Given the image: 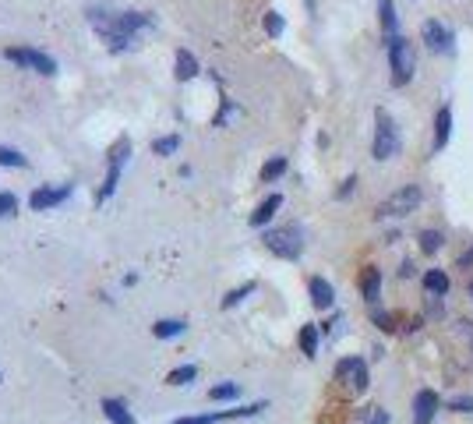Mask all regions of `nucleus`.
<instances>
[{"instance_id":"f257e3e1","label":"nucleus","mask_w":473,"mask_h":424,"mask_svg":"<svg viewBox=\"0 0 473 424\" xmlns=\"http://www.w3.org/2000/svg\"><path fill=\"white\" fill-rule=\"evenodd\" d=\"M395 152H399V127H395V120L388 117V110H378V113H375V142H371V156H375L378 163H388Z\"/></svg>"},{"instance_id":"f03ea898","label":"nucleus","mask_w":473,"mask_h":424,"mask_svg":"<svg viewBox=\"0 0 473 424\" xmlns=\"http://www.w3.org/2000/svg\"><path fill=\"white\" fill-rule=\"evenodd\" d=\"M420 188L417 184H406V188H399V191H392L385 202H378V209H375V216L378 219H392V216H406V212H413L417 206H420Z\"/></svg>"},{"instance_id":"7ed1b4c3","label":"nucleus","mask_w":473,"mask_h":424,"mask_svg":"<svg viewBox=\"0 0 473 424\" xmlns=\"http://www.w3.org/2000/svg\"><path fill=\"white\" fill-rule=\"evenodd\" d=\"M265 248L280 258H300L304 251V233L297 226H280V230H269L265 233Z\"/></svg>"},{"instance_id":"20e7f679","label":"nucleus","mask_w":473,"mask_h":424,"mask_svg":"<svg viewBox=\"0 0 473 424\" xmlns=\"http://www.w3.org/2000/svg\"><path fill=\"white\" fill-rule=\"evenodd\" d=\"M385 46H388V64H392L395 85L410 82V78H413V50H410V43H406L403 36H392Z\"/></svg>"},{"instance_id":"39448f33","label":"nucleus","mask_w":473,"mask_h":424,"mask_svg":"<svg viewBox=\"0 0 473 424\" xmlns=\"http://www.w3.org/2000/svg\"><path fill=\"white\" fill-rule=\"evenodd\" d=\"M7 60H14V64H21V68H28L36 75H46V78L57 75V60L46 57L43 50H32V46H11L7 50Z\"/></svg>"},{"instance_id":"423d86ee","label":"nucleus","mask_w":473,"mask_h":424,"mask_svg":"<svg viewBox=\"0 0 473 424\" xmlns=\"http://www.w3.org/2000/svg\"><path fill=\"white\" fill-rule=\"evenodd\" d=\"M127 152H131V142H127V138H120V142L110 149V174H106V184H102V191H99V202H106V198L117 191V181H120V170H124V163H127Z\"/></svg>"},{"instance_id":"0eeeda50","label":"nucleus","mask_w":473,"mask_h":424,"mask_svg":"<svg viewBox=\"0 0 473 424\" xmlns=\"http://www.w3.org/2000/svg\"><path fill=\"white\" fill-rule=\"evenodd\" d=\"M420 39H424V43H427V50H435V53H449V50H452V43H456L452 28H449V25H442V21H435V18H427V21L420 25Z\"/></svg>"},{"instance_id":"6e6552de","label":"nucleus","mask_w":473,"mask_h":424,"mask_svg":"<svg viewBox=\"0 0 473 424\" xmlns=\"http://www.w3.org/2000/svg\"><path fill=\"white\" fill-rule=\"evenodd\" d=\"M435 414H438V396H435V389H420V393L413 396V424H431Z\"/></svg>"},{"instance_id":"1a4fd4ad","label":"nucleus","mask_w":473,"mask_h":424,"mask_svg":"<svg viewBox=\"0 0 473 424\" xmlns=\"http://www.w3.org/2000/svg\"><path fill=\"white\" fill-rule=\"evenodd\" d=\"M265 410V403H255V407H237V410H223V414H198V418H181L174 424H216V421H226V418H251Z\"/></svg>"},{"instance_id":"9d476101","label":"nucleus","mask_w":473,"mask_h":424,"mask_svg":"<svg viewBox=\"0 0 473 424\" xmlns=\"http://www.w3.org/2000/svg\"><path fill=\"white\" fill-rule=\"evenodd\" d=\"M307 290H311V304H314V308H332V304H336V290H332V283H329V280L311 276Z\"/></svg>"},{"instance_id":"9b49d317","label":"nucleus","mask_w":473,"mask_h":424,"mask_svg":"<svg viewBox=\"0 0 473 424\" xmlns=\"http://www.w3.org/2000/svg\"><path fill=\"white\" fill-rule=\"evenodd\" d=\"M339 375H350V378H354V393H364V389H368V382H371V375H368V364H364L361 357H350V361H343V364H339Z\"/></svg>"},{"instance_id":"f8f14e48","label":"nucleus","mask_w":473,"mask_h":424,"mask_svg":"<svg viewBox=\"0 0 473 424\" xmlns=\"http://www.w3.org/2000/svg\"><path fill=\"white\" fill-rule=\"evenodd\" d=\"M71 195V188H39V191H32V198H28V206L36 212L50 209V206H57V202H64Z\"/></svg>"},{"instance_id":"ddd939ff","label":"nucleus","mask_w":473,"mask_h":424,"mask_svg":"<svg viewBox=\"0 0 473 424\" xmlns=\"http://www.w3.org/2000/svg\"><path fill=\"white\" fill-rule=\"evenodd\" d=\"M361 294H364V301L368 304H375L381 294V272L375 269V265H368L364 272H361Z\"/></svg>"},{"instance_id":"4468645a","label":"nucleus","mask_w":473,"mask_h":424,"mask_svg":"<svg viewBox=\"0 0 473 424\" xmlns=\"http://www.w3.org/2000/svg\"><path fill=\"white\" fill-rule=\"evenodd\" d=\"M449 131H452V110H449V106H442V110H438V117H435V149H445Z\"/></svg>"},{"instance_id":"2eb2a0df","label":"nucleus","mask_w":473,"mask_h":424,"mask_svg":"<svg viewBox=\"0 0 473 424\" xmlns=\"http://www.w3.org/2000/svg\"><path fill=\"white\" fill-rule=\"evenodd\" d=\"M378 14H381V28H385V39L399 36V14H395L392 0H378Z\"/></svg>"},{"instance_id":"dca6fc26","label":"nucleus","mask_w":473,"mask_h":424,"mask_svg":"<svg viewBox=\"0 0 473 424\" xmlns=\"http://www.w3.org/2000/svg\"><path fill=\"white\" fill-rule=\"evenodd\" d=\"M280 206H283V198H280V195H269V198H265L258 209L251 212V226H265V223L276 216V209H280Z\"/></svg>"},{"instance_id":"f3484780","label":"nucleus","mask_w":473,"mask_h":424,"mask_svg":"<svg viewBox=\"0 0 473 424\" xmlns=\"http://www.w3.org/2000/svg\"><path fill=\"white\" fill-rule=\"evenodd\" d=\"M102 414L110 418V424H134V418L127 414V407L120 400H102Z\"/></svg>"},{"instance_id":"a211bd4d","label":"nucleus","mask_w":473,"mask_h":424,"mask_svg":"<svg viewBox=\"0 0 473 424\" xmlns=\"http://www.w3.org/2000/svg\"><path fill=\"white\" fill-rule=\"evenodd\" d=\"M198 71H201V68H198L194 53H188V50H177V78H181V82H191Z\"/></svg>"},{"instance_id":"6ab92c4d","label":"nucleus","mask_w":473,"mask_h":424,"mask_svg":"<svg viewBox=\"0 0 473 424\" xmlns=\"http://www.w3.org/2000/svg\"><path fill=\"white\" fill-rule=\"evenodd\" d=\"M188 325L181 322V318H163V322H156L152 325V336H159V339H174V336H181Z\"/></svg>"},{"instance_id":"aec40b11","label":"nucleus","mask_w":473,"mask_h":424,"mask_svg":"<svg viewBox=\"0 0 473 424\" xmlns=\"http://www.w3.org/2000/svg\"><path fill=\"white\" fill-rule=\"evenodd\" d=\"M424 287L431 290V294H449V276L442 272V269H431V272H424Z\"/></svg>"},{"instance_id":"412c9836","label":"nucleus","mask_w":473,"mask_h":424,"mask_svg":"<svg viewBox=\"0 0 473 424\" xmlns=\"http://www.w3.org/2000/svg\"><path fill=\"white\" fill-rule=\"evenodd\" d=\"M300 350H304L307 357L318 354V325H304V329H300Z\"/></svg>"},{"instance_id":"4be33fe9","label":"nucleus","mask_w":473,"mask_h":424,"mask_svg":"<svg viewBox=\"0 0 473 424\" xmlns=\"http://www.w3.org/2000/svg\"><path fill=\"white\" fill-rule=\"evenodd\" d=\"M445 244V237H442V230H424L420 233V251H427V255H435L438 248Z\"/></svg>"},{"instance_id":"5701e85b","label":"nucleus","mask_w":473,"mask_h":424,"mask_svg":"<svg viewBox=\"0 0 473 424\" xmlns=\"http://www.w3.org/2000/svg\"><path fill=\"white\" fill-rule=\"evenodd\" d=\"M177 149H181V138H177V134H170V138H156V142H152V152H156V156H174Z\"/></svg>"},{"instance_id":"b1692460","label":"nucleus","mask_w":473,"mask_h":424,"mask_svg":"<svg viewBox=\"0 0 473 424\" xmlns=\"http://www.w3.org/2000/svg\"><path fill=\"white\" fill-rule=\"evenodd\" d=\"M194 375H198V368H194V364H184V368H174V371L166 375V382H170V386H188Z\"/></svg>"},{"instance_id":"393cba45","label":"nucleus","mask_w":473,"mask_h":424,"mask_svg":"<svg viewBox=\"0 0 473 424\" xmlns=\"http://www.w3.org/2000/svg\"><path fill=\"white\" fill-rule=\"evenodd\" d=\"M286 174V159L283 156H276V159H269L265 166H262V181H276V177H283Z\"/></svg>"},{"instance_id":"a878e982","label":"nucleus","mask_w":473,"mask_h":424,"mask_svg":"<svg viewBox=\"0 0 473 424\" xmlns=\"http://www.w3.org/2000/svg\"><path fill=\"white\" fill-rule=\"evenodd\" d=\"M237 396H240V386L237 382H226V386L208 389V400H237Z\"/></svg>"},{"instance_id":"bb28decb","label":"nucleus","mask_w":473,"mask_h":424,"mask_svg":"<svg viewBox=\"0 0 473 424\" xmlns=\"http://www.w3.org/2000/svg\"><path fill=\"white\" fill-rule=\"evenodd\" d=\"M248 294H255V283H244V287H237V290H230L226 297H223V308H233V304H240Z\"/></svg>"},{"instance_id":"cd10ccee","label":"nucleus","mask_w":473,"mask_h":424,"mask_svg":"<svg viewBox=\"0 0 473 424\" xmlns=\"http://www.w3.org/2000/svg\"><path fill=\"white\" fill-rule=\"evenodd\" d=\"M0 166H25V156H21L18 149H7V145H0Z\"/></svg>"},{"instance_id":"c85d7f7f","label":"nucleus","mask_w":473,"mask_h":424,"mask_svg":"<svg viewBox=\"0 0 473 424\" xmlns=\"http://www.w3.org/2000/svg\"><path fill=\"white\" fill-rule=\"evenodd\" d=\"M265 32L269 36H283V14L280 11H269L265 14Z\"/></svg>"},{"instance_id":"c756f323","label":"nucleus","mask_w":473,"mask_h":424,"mask_svg":"<svg viewBox=\"0 0 473 424\" xmlns=\"http://www.w3.org/2000/svg\"><path fill=\"white\" fill-rule=\"evenodd\" d=\"M14 209H18V198H14L11 191H0V219L14 216Z\"/></svg>"},{"instance_id":"7c9ffc66","label":"nucleus","mask_w":473,"mask_h":424,"mask_svg":"<svg viewBox=\"0 0 473 424\" xmlns=\"http://www.w3.org/2000/svg\"><path fill=\"white\" fill-rule=\"evenodd\" d=\"M449 410H456V414H473V396H452V400H449Z\"/></svg>"},{"instance_id":"2f4dec72","label":"nucleus","mask_w":473,"mask_h":424,"mask_svg":"<svg viewBox=\"0 0 473 424\" xmlns=\"http://www.w3.org/2000/svg\"><path fill=\"white\" fill-rule=\"evenodd\" d=\"M368 424H388V414H385L381 407H375V410H371V418H368Z\"/></svg>"},{"instance_id":"473e14b6","label":"nucleus","mask_w":473,"mask_h":424,"mask_svg":"<svg viewBox=\"0 0 473 424\" xmlns=\"http://www.w3.org/2000/svg\"><path fill=\"white\" fill-rule=\"evenodd\" d=\"M354 184H357V181H354V177H350V181H343V188H339V198H346V195H350V191H354Z\"/></svg>"},{"instance_id":"72a5a7b5","label":"nucleus","mask_w":473,"mask_h":424,"mask_svg":"<svg viewBox=\"0 0 473 424\" xmlns=\"http://www.w3.org/2000/svg\"><path fill=\"white\" fill-rule=\"evenodd\" d=\"M399 276L410 280V276H413V262H403V265H399Z\"/></svg>"},{"instance_id":"f704fd0d","label":"nucleus","mask_w":473,"mask_h":424,"mask_svg":"<svg viewBox=\"0 0 473 424\" xmlns=\"http://www.w3.org/2000/svg\"><path fill=\"white\" fill-rule=\"evenodd\" d=\"M467 258H470V262H473V251H470V255H467Z\"/></svg>"},{"instance_id":"c9c22d12","label":"nucleus","mask_w":473,"mask_h":424,"mask_svg":"<svg viewBox=\"0 0 473 424\" xmlns=\"http://www.w3.org/2000/svg\"><path fill=\"white\" fill-rule=\"evenodd\" d=\"M470 294H473V287H470Z\"/></svg>"}]
</instances>
